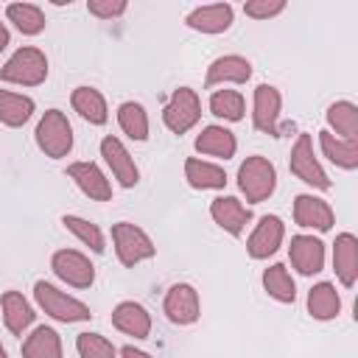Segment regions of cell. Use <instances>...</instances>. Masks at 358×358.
I'll use <instances>...</instances> for the list:
<instances>
[{"mask_svg":"<svg viewBox=\"0 0 358 358\" xmlns=\"http://www.w3.org/2000/svg\"><path fill=\"white\" fill-rule=\"evenodd\" d=\"M282 238H285L282 218L280 215H263L255 224V229H252V235L246 241V252H249L252 260H266L282 246Z\"/></svg>","mask_w":358,"mask_h":358,"instance_id":"cell-12","label":"cell"},{"mask_svg":"<svg viewBox=\"0 0 358 358\" xmlns=\"http://www.w3.org/2000/svg\"><path fill=\"white\" fill-rule=\"evenodd\" d=\"M0 78L6 84H17V87H39L48 78V56L34 45L17 48L8 56V62L3 64Z\"/></svg>","mask_w":358,"mask_h":358,"instance_id":"cell-3","label":"cell"},{"mask_svg":"<svg viewBox=\"0 0 358 358\" xmlns=\"http://www.w3.org/2000/svg\"><path fill=\"white\" fill-rule=\"evenodd\" d=\"M76 350H78V358H117L115 344L101 333H78Z\"/></svg>","mask_w":358,"mask_h":358,"instance_id":"cell-35","label":"cell"},{"mask_svg":"<svg viewBox=\"0 0 358 358\" xmlns=\"http://www.w3.org/2000/svg\"><path fill=\"white\" fill-rule=\"evenodd\" d=\"M126 0H90L87 3V11L98 20H115V17H123L126 14Z\"/></svg>","mask_w":358,"mask_h":358,"instance_id":"cell-37","label":"cell"},{"mask_svg":"<svg viewBox=\"0 0 358 358\" xmlns=\"http://www.w3.org/2000/svg\"><path fill=\"white\" fill-rule=\"evenodd\" d=\"M8 42H11V34H8V28H6V22H0V53L8 48Z\"/></svg>","mask_w":358,"mask_h":358,"instance_id":"cell-39","label":"cell"},{"mask_svg":"<svg viewBox=\"0 0 358 358\" xmlns=\"http://www.w3.org/2000/svg\"><path fill=\"white\" fill-rule=\"evenodd\" d=\"M294 221H296V227H302V229L327 232V229H333V224H336V213H333V207H330L324 199H319V196H313V193H299V196L294 199Z\"/></svg>","mask_w":358,"mask_h":358,"instance_id":"cell-13","label":"cell"},{"mask_svg":"<svg viewBox=\"0 0 358 358\" xmlns=\"http://www.w3.org/2000/svg\"><path fill=\"white\" fill-rule=\"evenodd\" d=\"M6 17L22 36H36L45 31V11L36 3H8Z\"/></svg>","mask_w":358,"mask_h":358,"instance_id":"cell-31","label":"cell"},{"mask_svg":"<svg viewBox=\"0 0 358 358\" xmlns=\"http://www.w3.org/2000/svg\"><path fill=\"white\" fill-rule=\"evenodd\" d=\"M263 291L282 305H294V299H296V282L282 263H271L263 271Z\"/></svg>","mask_w":358,"mask_h":358,"instance_id":"cell-30","label":"cell"},{"mask_svg":"<svg viewBox=\"0 0 358 358\" xmlns=\"http://www.w3.org/2000/svg\"><path fill=\"white\" fill-rule=\"evenodd\" d=\"M117 355H120V358H154L151 352H145V350H137L134 344H126V347H120V350H117Z\"/></svg>","mask_w":358,"mask_h":358,"instance_id":"cell-38","label":"cell"},{"mask_svg":"<svg viewBox=\"0 0 358 358\" xmlns=\"http://www.w3.org/2000/svg\"><path fill=\"white\" fill-rule=\"evenodd\" d=\"M238 190L246 196L249 204L266 201L277 190V168L268 157L252 154L238 168Z\"/></svg>","mask_w":358,"mask_h":358,"instance_id":"cell-2","label":"cell"},{"mask_svg":"<svg viewBox=\"0 0 358 358\" xmlns=\"http://www.w3.org/2000/svg\"><path fill=\"white\" fill-rule=\"evenodd\" d=\"M199 120H201V98L196 95V90H190V87L173 90L171 101H168L165 109H162V123L168 126V131L185 134V131H190Z\"/></svg>","mask_w":358,"mask_h":358,"instance_id":"cell-7","label":"cell"},{"mask_svg":"<svg viewBox=\"0 0 358 358\" xmlns=\"http://www.w3.org/2000/svg\"><path fill=\"white\" fill-rule=\"evenodd\" d=\"M327 131L341 140H358V106L352 101H336L327 106Z\"/></svg>","mask_w":358,"mask_h":358,"instance_id":"cell-29","label":"cell"},{"mask_svg":"<svg viewBox=\"0 0 358 358\" xmlns=\"http://www.w3.org/2000/svg\"><path fill=\"white\" fill-rule=\"evenodd\" d=\"M34 140L45 157H50V159L67 157L73 151V126H70L67 115L62 109H48L36 123Z\"/></svg>","mask_w":358,"mask_h":358,"instance_id":"cell-4","label":"cell"},{"mask_svg":"<svg viewBox=\"0 0 358 358\" xmlns=\"http://www.w3.org/2000/svg\"><path fill=\"white\" fill-rule=\"evenodd\" d=\"M288 168H291V173H294L299 182H305V185L313 187V190H330V187H333L327 171L322 168V162H319L316 154H313V137H310V134H296V140H294V145H291Z\"/></svg>","mask_w":358,"mask_h":358,"instance_id":"cell-6","label":"cell"},{"mask_svg":"<svg viewBox=\"0 0 358 358\" xmlns=\"http://www.w3.org/2000/svg\"><path fill=\"white\" fill-rule=\"evenodd\" d=\"M232 17H235V8L229 3H207V6L193 8L185 17V25L199 34H224L229 31Z\"/></svg>","mask_w":358,"mask_h":358,"instance_id":"cell-17","label":"cell"},{"mask_svg":"<svg viewBox=\"0 0 358 358\" xmlns=\"http://www.w3.org/2000/svg\"><path fill=\"white\" fill-rule=\"evenodd\" d=\"M185 179L193 190H221L227 187V171L215 162H207L201 157L185 159Z\"/></svg>","mask_w":358,"mask_h":358,"instance_id":"cell-23","label":"cell"},{"mask_svg":"<svg viewBox=\"0 0 358 358\" xmlns=\"http://www.w3.org/2000/svg\"><path fill=\"white\" fill-rule=\"evenodd\" d=\"M67 176L76 182V187L87 199H92V201H109L112 199V185L95 162H73V165H67Z\"/></svg>","mask_w":358,"mask_h":358,"instance_id":"cell-18","label":"cell"},{"mask_svg":"<svg viewBox=\"0 0 358 358\" xmlns=\"http://www.w3.org/2000/svg\"><path fill=\"white\" fill-rule=\"evenodd\" d=\"M210 218L224 232H229L232 238H238V235H243L246 224L252 221V210L241 199H235V196H215L210 201Z\"/></svg>","mask_w":358,"mask_h":358,"instance_id":"cell-15","label":"cell"},{"mask_svg":"<svg viewBox=\"0 0 358 358\" xmlns=\"http://www.w3.org/2000/svg\"><path fill=\"white\" fill-rule=\"evenodd\" d=\"M193 145H196L199 154H204V157H215V159H229V157H235V151H238V140H235V134H232L227 126H218V123L204 126Z\"/></svg>","mask_w":358,"mask_h":358,"instance_id":"cell-22","label":"cell"},{"mask_svg":"<svg viewBox=\"0 0 358 358\" xmlns=\"http://www.w3.org/2000/svg\"><path fill=\"white\" fill-rule=\"evenodd\" d=\"M0 358H8V352H6V347L0 344Z\"/></svg>","mask_w":358,"mask_h":358,"instance_id":"cell-40","label":"cell"},{"mask_svg":"<svg viewBox=\"0 0 358 358\" xmlns=\"http://www.w3.org/2000/svg\"><path fill=\"white\" fill-rule=\"evenodd\" d=\"M117 126L129 140H148V112L137 101H123L117 106Z\"/></svg>","mask_w":358,"mask_h":358,"instance_id":"cell-32","label":"cell"},{"mask_svg":"<svg viewBox=\"0 0 358 358\" xmlns=\"http://www.w3.org/2000/svg\"><path fill=\"white\" fill-rule=\"evenodd\" d=\"M34 299L39 305L42 313H48L50 319L56 322H64V324H76V322H90L92 319V310L87 302L59 291L53 282L48 280H36L34 282Z\"/></svg>","mask_w":358,"mask_h":358,"instance_id":"cell-1","label":"cell"},{"mask_svg":"<svg viewBox=\"0 0 358 358\" xmlns=\"http://www.w3.org/2000/svg\"><path fill=\"white\" fill-rule=\"evenodd\" d=\"M282 92L274 84H257L252 95V126L268 137H280Z\"/></svg>","mask_w":358,"mask_h":358,"instance_id":"cell-8","label":"cell"},{"mask_svg":"<svg viewBox=\"0 0 358 358\" xmlns=\"http://www.w3.org/2000/svg\"><path fill=\"white\" fill-rule=\"evenodd\" d=\"M308 313L316 322H330L341 313V296L333 282H316L308 291Z\"/></svg>","mask_w":358,"mask_h":358,"instance_id":"cell-28","label":"cell"},{"mask_svg":"<svg viewBox=\"0 0 358 358\" xmlns=\"http://www.w3.org/2000/svg\"><path fill=\"white\" fill-rule=\"evenodd\" d=\"M0 308H3V324H6V330L11 336H22L36 319L34 305L20 291H6L0 296Z\"/></svg>","mask_w":358,"mask_h":358,"instance_id":"cell-21","label":"cell"},{"mask_svg":"<svg viewBox=\"0 0 358 358\" xmlns=\"http://www.w3.org/2000/svg\"><path fill=\"white\" fill-rule=\"evenodd\" d=\"M36 103L31 95L22 92H11V90H0V123L8 129H20L31 120Z\"/></svg>","mask_w":358,"mask_h":358,"instance_id":"cell-26","label":"cell"},{"mask_svg":"<svg viewBox=\"0 0 358 358\" xmlns=\"http://www.w3.org/2000/svg\"><path fill=\"white\" fill-rule=\"evenodd\" d=\"M22 358H64L62 336L48 324L34 327L31 336L22 341Z\"/></svg>","mask_w":358,"mask_h":358,"instance_id":"cell-27","label":"cell"},{"mask_svg":"<svg viewBox=\"0 0 358 358\" xmlns=\"http://www.w3.org/2000/svg\"><path fill=\"white\" fill-rule=\"evenodd\" d=\"M112 243H115V255H117L120 266H126V268H134L137 263L151 260L157 255L151 235L131 221L112 224Z\"/></svg>","mask_w":358,"mask_h":358,"instance_id":"cell-5","label":"cell"},{"mask_svg":"<svg viewBox=\"0 0 358 358\" xmlns=\"http://www.w3.org/2000/svg\"><path fill=\"white\" fill-rule=\"evenodd\" d=\"M70 103L73 109L92 126H103L109 120V106H106V98L95 90V87H76L73 95H70Z\"/></svg>","mask_w":358,"mask_h":358,"instance_id":"cell-25","label":"cell"},{"mask_svg":"<svg viewBox=\"0 0 358 358\" xmlns=\"http://www.w3.org/2000/svg\"><path fill=\"white\" fill-rule=\"evenodd\" d=\"M162 313L168 316V322H173V324H179V327L199 322V316H201L199 291H196L190 282H173V285L165 291Z\"/></svg>","mask_w":358,"mask_h":358,"instance_id":"cell-9","label":"cell"},{"mask_svg":"<svg viewBox=\"0 0 358 358\" xmlns=\"http://www.w3.org/2000/svg\"><path fill=\"white\" fill-rule=\"evenodd\" d=\"M50 268H53V274L62 282H67L73 288H90L95 282V266L78 249H59V252H53Z\"/></svg>","mask_w":358,"mask_h":358,"instance_id":"cell-10","label":"cell"},{"mask_svg":"<svg viewBox=\"0 0 358 358\" xmlns=\"http://www.w3.org/2000/svg\"><path fill=\"white\" fill-rule=\"evenodd\" d=\"M288 260L305 277L319 274L324 268V243L313 235H294L288 246Z\"/></svg>","mask_w":358,"mask_h":358,"instance_id":"cell-16","label":"cell"},{"mask_svg":"<svg viewBox=\"0 0 358 358\" xmlns=\"http://www.w3.org/2000/svg\"><path fill=\"white\" fill-rule=\"evenodd\" d=\"M62 224H64V229L67 232H73L84 246H90L95 255H101L103 249H106V238H103V232H101V227L98 224H92V221H87V218H81V215H62Z\"/></svg>","mask_w":358,"mask_h":358,"instance_id":"cell-34","label":"cell"},{"mask_svg":"<svg viewBox=\"0 0 358 358\" xmlns=\"http://www.w3.org/2000/svg\"><path fill=\"white\" fill-rule=\"evenodd\" d=\"M285 11V0H249L243 3V14L252 20H271Z\"/></svg>","mask_w":358,"mask_h":358,"instance_id":"cell-36","label":"cell"},{"mask_svg":"<svg viewBox=\"0 0 358 358\" xmlns=\"http://www.w3.org/2000/svg\"><path fill=\"white\" fill-rule=\"evenodd\" d=\"M112 324H115V330H120L123 336H131V338H148V333H151V313L140 305V302H134V299H123V302H117L115 305V310H112Z\"/></svg>","mask_w":358,"mask_h":358,"instance_id":"cell-20","label":"cell"},{"mask_svg":"<svg viewBox=\"0 0 358 358\" xmlns=\"http://www.w3.org/2000/svg\"><path fill=\"white\" fill-rule=\"evenodd\" d=\"M333 271L344 288H352L358 282V238L352 232L336 235L333 243Z\"/></svg>","mask_w":358,"mask_h":358,"instance_id":"cell-19","label":"cell"},{"mask_svg":"<svg viewBox=\"0 0 358 358\" xmlns=\"http://www.w3.org/2000/svg\"><path fill=\"white\" fill-rule=\"evenodd\" d=\"M210 115L221 117V120H229V123H238L243 120V112H246V101L238 90H215L210 95Z\"/></svg>","mask_w":358,"mask_h":358,"instance_id":"cell-33","label":"cell"},{"mask_svg":"<svg viewBox=\"0 0 358 358\" xmlns=\"http://www.w3.org/2000/svg\"><path fill=\"white\" fill-rule=\"evenodd\" d=\"M252 78V62L241 53H224L210 62L207 67V87H224V84H246Z\"/></svg>","mask_w":358,"mask_h":358,"instance_id":"cell-14","label":"cell"},{"mask_svg":"<svg viewBox=\"0 0 358 358\" xmlns=\"http://www.w3.org/2000/svg\"><path fill=\"white\" fill-rule=\"evenodd\" d=\"M319 148L336 168H341V171L358 168V140H341L324 129V131H319Z\"/></svg>","mask_w":358,"mask_h":358,"instance_id":"cell-24","label":"cell"},{"mask_svg":"<svg viewBox=\"0 0 358 358\" xmlns=\"http://www.w3.org/2000/svg\"><path fill=\"white\" fill-rule=\"evenodd\" d=\"M101 157H103L106 168L112 171V176L117 179L120 187H134V185L140 182V168H137L134 157L129 154V148L123 145L120 137L106 134V137L101 140Z\"/></svg>","mask_w":358,"mask_h":358,"instance_id":"cell-11","label":"cell"}]
</instances>
